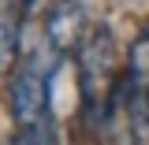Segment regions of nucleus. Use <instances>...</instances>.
I'll return each mask as SVG.
<instances>
[{
	"mask_svg": "<svg viewBox=\"0 0 149 145\" xmlns=\"http://www.w3.org/2000/svg\"><path fill=\"white\" fill-rule=\"evenodd\" d=\"M78 86H82V101L93 119L104 123V112L112 104V93L119 86L116 78V45H112L108 26H93L90 34H82L78 41Z\"/></svg>",
	"mask_w": 149,
	"mask_h": 145,
	"instance_id": "1",
	"label": "nucleus"
},
{
	"mask_svg": "<svg viewBox=\"0 0 149 145\" xmlns=\"http://www.w3.org/2000/svg\"><path fill=\"white\" fill-rule=\"evenodd\" d=\"M52 67H60V60L45 56L41 60V49L26 56L19 63L15 78H11V115H15L19 130L37 127L49 119V101H52Z\"/></svg>",
	"mask_w": 149,
	"mask_h": 145,
	"instance_id": "2",
	"label": "nucleus"
},
{
	"mask_svg": "<svg viewBox=\"0 0 149 145\" xmlns=\"http://www.w3.org/2000/svg\"><path fill=\"white\" fill-rule=\"evenodd\" d=\"M78 41H82V8L78 0H60L45 15V49L56 60H63V52L78 49Z\"/></svg>",
	"mask_w": 149,
	"mask_h": 145,
	"instance_id": "3",
	"label": "nucleus"
},
{
	"mask_svg": "<svg viewBox=\"0 0 149 145\" xmlns=\"http://www.w3.org/2000/svg\"><path fill=\"white\" fill-rule=\"evenodd\" d=\"M123 82H127V93H149V22L138 30V37L130 41Z\"/></svg>",
	"mask_w": 149,
	"mask_h": 145,
	"instance_id": "4",
	"label": "nucleus"
},
{
	"mask_svg": "<svg viewBox=\"0 0 149 145\" xmlns=\"http://www.w3.org/2000/svg\"><path fill=\"white\" fill-rule=\"evenodd\" d=\"M19 37H22V22H19V15H11V11H0V78L15 67Z\"/></svg>",
	"mask_w": 149,
	"mask_h": 145,
	"instance_id": "5",
	"label": "nucleus"
},
{
	"mask_svg": "<svg viewBox=\"0 0 149 145\" xmlns=\"http://www.w3.org/2000/svg\"><path fill=\"white\" fill-rule=\"evenodd\" d=\"M22 134V142L26 145H56V138H52V127H49V119L45 123H37V127H26V130H19Z\"/></svg>",
	"mask_w": 149,
	"mask_h": 145,
	"instance_id": "6",
	"label": "nucleus"
},
{
	"mask_svg": "<svg viewBox=\"0 0 149 145\" xmlns=\"http://www.w3.org/2000/svg\"><path fill=\"white\" fill-rule=\"evenodd\" d=\"M15 4H19L15 15H19V22H22V26H26V22L37 15V8H41V0H15Z\"/></svg>",
	"mask_w": 149,
	"mask_h": 145,
	"instance_id": "7",
	"label": "nucleus"
}]
</instances>
